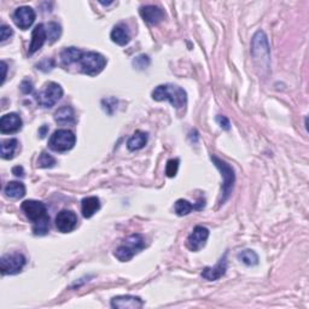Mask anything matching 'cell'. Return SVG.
<instances>
[{"label": "cell", "mask_w": 309, "mask_h": 309, "mask_svg": "<svg viewBox=\"0 0 309 309\" xmlns=\"http://www.w3.org/2000/svg\"><path fill=\"white\" fill-rule=\"evenodd\" d=\"M152 99L157 102L168 101L177 109L185 108L187 103V94L184 88L177 85H160L152 91Z\"/></svg>", "instance_id": "obj_1"}, {"label": "cell", "mask_w": 309, "mask_h": 309, "mask_svg": "<svg viewBox=\"0 0 309 309\" xmlns=\"http://www.w3.org/2000/svg\"><path fill=\"white\" fill-rule=\"evenodd\" d=\"M145 239L139 233H134L123 240V243L115 250L114 255L121 262H128L145 248Z\"/></svg>", "instance_id": "obj_2"}, {"label": "cell", "mask_w": 309, "mask_h": 309, "mask_svg": "<svg viewBox=\"0 0 309 309\" xmlns=\"http://www.w3.org/2000/svg\"><path fill=\"white\" fill-rule=\"evenodd\" d=\"M210 159L213 163L215 164V167L218 168L221 173V177L224 178V184H222V197L220 203L224 204L226 201L228 200L229 196L232 195L233 188H235V183H236V174L233 168L226 162V161L219 159L215 154H211Z\"/></svg>", "instance_id": "obj_3"}, {"label": "cell", "mask_w": 309, "mask_h": 309, "mask_svg": "<svg viewBox=\"0 0 309 309\" xmlns=\"http://www.w3.org/2000/svg\"><path fill=\"white\" fill-rule=\"evenodd\" d=\"M252 54L254 60L259 62V65L268 69L269 60H271V51L269 44L267 35L262 30L256 32L252 41Z\"/></svg>", "instance_id": "obj_4"}, {"label": "cell", "mask_w": 309, "mask_h": 309, "mask_svg": "<svg viewBox=\"0 0 309 309\" xmlns=\"http://www.w3.org/2000/svg\"><path fill=\"white\" fill-rule=\"evenodd\" d=\"M79 64H80L82 73L90 75V76H95V75L101 74L104 70L106 65V58L101 53L88 51V52L82 53L80 61H79Z\"/></svg>", "instance_id": "obj_5"}, {"label": "cell", "mask_w": 309, "mask_h": 309, "mask_svg": "<svg viewBox=\"0 0 309 309\" xmlns=\"http://www.w3.org/2000/svg\"><path fill=\"white\" fill-rule=\"evenodd\" d=\"M76 143V137L69 129H58L51 136L49 146L56 152H65L74 147Z\"/></svg>", "instance_id": "obj_6"}, {"label": "cell", "mask_w": 309, "mask_h": 309, "mask_svg": "<svg viewBox=\"0 0 309 309\" xmlns=\"http://www.w3.org/2000/svg\"><path fill=\"white\" fill-rule=\"evenodd\" d=\"M27 263L26 256L21 253H13L4 255L0 260V271L3 276H13L22 272Z\"/></svg>", "instance_id": "obj_7"}, {"label": "cell", "mask_w": 309, "mask_h": 309, "mask_svg": "<svg viewBox=\"0 0 309 309\" xmlns=\"http://www.w3.org/2000/svg\"><path fill=\"white\" fill-rule=\"evenodd\" d=\"M62 97H63V88L61 87V85L56 82H49L37 95V102L43 108L50 109L54 106L58 101H61Z\"/></svg>", "instance_id": "obj_8"}, {"label": "cell", "mask_w": 309, "mask_h": 309, "mask_svg": "<svg viewBox=\"0 0 309 309\" xmlns=\"http://www.w3.org/2000/svg\"><path fill=\"white\" fill-rule=\"evenodd\" d=\"M21 209H22L23 213H25V215L33 222V224L47 216L46 205L44 204L43 202H39V201H33V200L25 201L22 203V205H21Z\"/></svg>", "instance_id": "obj_9"}, {"label": "cell", "mask_w": 309, "mask_h": 309, "mask_svg": "<svg viewBox=\"0 0 309 309\" xmlns=\"http://www.w3.org/2000/svg\"><path fill=\"white\" fill-rule=\"evenodd\" d=\"M209 238V229L203 226H196L194 231L187 237L186 245L191 252H200L202 248H204L205 243Z\"/></svg>", "instance_id": "obj_10"}, {"label": "cell", "mask_w": 309, "mask_h": 309, "mask_svg": "<svg viewBox=\"0 0 309 309\" xmlns=\"http://www.w3.org/2000/svg\"><path fill=\"white\" fill-rule=\"evenodd\" d=\"M56 227L62 233L74 231L78 226V216L71 210H62L56 216Z\"/></svg>", "instance_id": "obj_11"}, {"label": "cell", "mask_w": 309, "mask_h": 309, "mask_svg": "<svg viewBox=\"0 0 309 309\" xmlns=\"http://www.w3.org/2000/svg\"><path fill=\"white\" fill-rule=\"evenodd\" d=\"M35 11L29 6H21L13 13V22L15 25L18 27L20 29L26 30L28 29L30 26L33 25L34 21H35Z\"/></svg>", "instance_id": "obj_12"}, {"label": "cell", "mask_w": 309, "mask_h": 309, "mask_svg": "<svg viewBox=\"0 0 309 309\" xmlns=\"http://www.w3.org/2000/svg\"><path fill=\"white\" fill-rule=\"evenodd\" d=\"M111 307L118 309H139L144 305V302L138 296H132V295H122V296H116L111 300Z\"/></svg>", "instance_id": "obj_13"}, {"label": "cell", "mask_w": 309, "mask_h": 309, "mask_svg": "<svg viewBox=\"0 0 309 309\" xmlns=\"http://www.w3.org/2000/svg\"><path fill=\"white\" fill-rule=\"evenodd\" d=\"M22 128V119L15 112L6 114L0 120V132L3 134H10V133H16Z\"/></svg>", "instance_id": "obj_14"}, {"label": "cell", "mask_w": 309, "mask_h": 309, "mask_svg": "<svg viewBox=\"0 0 309 309\" xmlns=\"http://www.w3.org/2000/svg\"><path fill=\"white\" fill-rule=\"evenodd\" d=\"M140 16L150 25H159L166 17V12L156 5H145L140 8Z\"/></svg>", "instance_id": "obj_15"}, {"label": "cell", "mask_w": 309, "mask_h": 309, "mask_svg": "<svg viewBox=\"0 0 309 309\" xmlns=\"http://www.w3.org/2000/svg\"><path fill=\"white\" fill-rule=\"evenodd\" d=\"M226 271H227V254H225L221 257V260L219 261L216 266L204 268L203 272H202V277L209 281H214L224 277Z\"/></svg>", "instance_id": "obj_16"}, {"label": "cell", "mask_w": 309, "mask_h": 309, "mask_svg": "<svg viewBox=\"0 0 309 309\" xmlns=\"http://www.w3.org/2000/svg\"><path fill=\"white\" fill-rule=\"evenodd\" d=\"M47 39L45 25H37L35 28L33 29L32 33V40H30V45L28 49V54H34L36 51H39L43 47L44 44Z\"/></svg>", "instance_id": "obj_17"}, {"label": "cell", "mask_w": 309, "mask_h": 309, "mask_svg": "<svg viewBox=\"0 0 309 309\" xmlns=\"http://www.w3.org/2000/svg\"><path fill=\"white\" fill-rule=\"evenodd\" d=\"M54 121L61 126H73L76 122L74 109L70 106H62L54 114Z\"/></svg>", "instance_id": "obj_18"}, {"label": "cell", "mask_w": 309, "mask_h": 309, "mask_svg": "<svg viewBox=\"0 0 309 309\" xmlns=\"http://www.w3.org/2000/svg\"><path fill=\"white\" fill-rule=\"evenodd\" d=\"M101 209V202L98 197L91 196V197H86L81 202V213L85 219H90Z\"/></svg>", "instance_id": "obj_19"}, {"label": "cell", "mask_w": 309, "mask_h": 309, "mask_svg": "<svg viewBox=\"0 0 309 309\" xmlns=\"http://www.w3.org/2000/svg\"><path fill=\"white\" fill-rule=\"evenodd\" d=\"M2 157L4 160H12L20 149V143L17 139H4L2 140Z\"/></svg>", "instance_id": "obj_20"}, {"label": "cell", "mask_w": 309, "mask_h": 309, "mask_svg": "<svg viewBox=\"0 0 309 309\" xmlns=\"http://www.w3.org/2000/svg\"><path fill=\"white\" fill-rule=\"evenodd\" d=\"M110 37H111V40L114 41L115 44H118L120 46H126L130 40L128 29H127L123 25L116 26L115 28L111 30Z\"/></svg>", "instance_id": "obj_21"}, {"label": "cell", "mask_w": 309, "mask_h": 309, "mask_svg": "<svg viewBox=\"0 0 309 309\" xmlns=\"http://www.w3.org/2000/svg\"><path fill=\"white\" fill-rule=\"evenodd\" d=\"M82 53L84 52H82L81 50L76 49V47H67V49H64L61 53L62 63H63V65H65V67L74 63H79Z\"/></svg>", "instance_id": "obj_22"}, {"label": "cell", "mask_w": 309, "mask_h": 309, "mask_svg": "<svg viewBox=\"0 0 309 309\" xmlns=\"http://www.w3.org/2000/svg\"><path fill=\"white\" fill-rule=\"evenodd\" d=\"M6 197L12 198V200H20V198L25 197L26 195V186L18 181H11L6 185L4 188Z\"/></svg>", "instance_id": "obj_23"}, {"label": "cell", "mask_w": 309, "mask_h": 309, "mask_svg": "<svg viewBox=\"0 0 309 309\" xmlns=\"http://www.w3.org/2000/svg\"><path fill=\"white\" fill-rule=\"evenodd\" d=\"M204 208V201H201L200 204H191L190 202L185 200H178L177 203L174 205V210L179 216H185L188 215L194 209H200Z\"/></svg>", "instance_id": "obj_24"}, {"label": "cell", "mask_w": 309, "mask_h": 309, "mask_svg": "<svg viewBox=\"0 0 309 309\" xmlns=\"http://www.w3.org/2000/svg\"><path fill=\"white\" fill-rule=\"evenodd\" d=\"M147 143V134L142 130H137V132L130 137L128 143H127V147L129 151H137L143 149Z\"/></svg>", "instance_id": "obj_25"}, {"label": "cell", "mask_w": 309, "mask_h": 309, "mask_svg": "<svg viewBox=\"0 0 309 309\" xmlns=\"http://www.w3.org/2000/svg\"><path fill=\"white\" fill-rule=\"evenodd\" d=\"M45 29H46V35H47V40H49L50 44L56 43V41L60 39L62 35V28L61 26L56 22H49L45 25Z\"/></svg>", "instance_id": "obj_26"}, {"label": "cell", "mask_w": 309, "mask_h": 309, "mask_svg": "<svg viewBox=\"0 0 309 309\" xmlns=\"http://www.w3.org/2000/svg\"><path fill=\"white\" fill-rule=\"evenodd\" d=\"M238 260L240 262H243L245 266H256L259 263V256L254 250H243L238 254Z\"/></svg>", "instance_id": "obj_27"}, {"label": "cell", "mask_w": 309, "mask_h": 309, "mask_svg": "<svg viewBox=\"0 0 309 309\" xmlns=\"http://www.w3.org/2000/svg\"><path fill=\"white\" fill-rule=\"evenodd\" d=\"M50 218L49 216H45V218L39 220V221L34 222L33 232L35 236H45L50 232Z\"/></svg>", "instance_id": "obj_28"}, {"label": "cell", "mask_w": 309, "mask_h": 309, "mask_svg": "<svg viewBox=\"0 0 309 309\" xmlns=\"http://www.w3.org/2000/svg\"><path fill=\"white\" fill-rule=\"evenodd\" d=\"M54 164H56V160L47 152L41 153L36 162L37 168H52L54 167Z\"/></svg>", "instance_id": "obj_29"}, {"label": "cell", "mask_w": 309, "mask_h": 309, "mask_svg": "<svg viewBox=\"0 0 309 309\" xmlns=\"http://www.w3.org/2000/svg\"><path fill=\"white\" fill-rule=\"evenodd\" d=\"M150 65V58L146 54H139L133 60V67L137 68L138 70L146 69Z\"/></svg>", "instance_id": "obj_30"}, {"label": "cell", "mask_w": 309, "mask_h": 309, "mask_svg": "<svg viewBox=\"0 0 309 309\" xmlns=\"http://www.w3.org/2000/svg\"><path fill=\"white\" fill-rule=\"evenodd\" d=\"M179 163H180V161L178 159L168 161L167 166H166V174L168 178H174L175 175H177L178 169H179Z\"/></svg>", "instance_id": "obj_31"}, {"label": "cell", "mask_w": 309, "mask_h": 309, "mask_svg": "<svg viewBox=\"0 0 309 309\" xmlns=\"http://www.w3.org/2000/svg\"><path fill=\"white\" fill-rule=\"evenodd\" d=\"M36 67H37V69H40V70H43V71H45V73H47V71L53 69L54 62H53V60H49V58H46V60L41 61L40 63L36 65Z\"/></svg>", "instance_id": "obj_32"}, {"label": "cell", "mask_w": 309, "mask_h": 309, "mask_svg": "<svg viewBox=\"0 0 309 309\" xmlns=\"http://www.w3.org/2000/svg\"><path fill=\"white\" fill-rule=\"evenodd\" d=\"M12 34H13L12 29L10 28L9 26L3 25L0 27V41H2V43H4V41L10 39V36H12Z\"/></svg>", "instance_id": "obj_33"}, {"label": "cell", "mask_w": 309, "mask_h": 309, "mask_svg": "<svg viewBox=\"0 0 309 309\" xmlns=\"http://www.w3.org/2000/svg\"><path fill=\"white\" fill-rule=\"evenodd\" d=\"M216 122H218V125L221 127L222 129H225V130L231 129V123H229V120L224 115L216 116Z\"/></svg>", "instance_id": "obj_34"}, {"label": "cell", "mask_w": 309, "mask_h": 309, "mask_svg": "<svg viewBox=\"0 0 309 309\" xmlns=\"http://www.w3.org/2000/svg\"><path fill=\"white\" fill-rule=\"evenodd\" d=\"M21 91L23 92L25 94H29L33 92V84L32 81L29 80H25L21 84Z\"/></svg>", "instance_id": "obj_35"}, {"label": "cell", "mask_w": 309, "mask_h": 309, "mask_svg": "<svg viewBox=\"0 0 309 309\" xmlns=\"http://www.w3.org/2000/svg\"><path fill=\"white\" fill-rule=\"evenodd\" d=\"M12 173L15 174L16 177H25V169H23V167H21V166L13 167Z\"/></svg>", "instance_id": "obj_36"}, {"label": "cell", "mask_w": 309, "mask_h": 309, "mask_svg": "<svg viewBox=\"0 0 309 309\" xmlns=\"http://www.w3.org/2000/svg\"><path fill=\"white\" fill-rule=\"evenodd\" d=\"M2 68H3V80H2V84H4L5 79H6V71H8V65H6V63H5L4 61L2 62Z\"/></svg>", "instance_id": "obj_37"}, {"label": "cell", "mask_w": 309, "mask_h": 309, "mask_svg": "<svg viewBox=\"0 0 309 309\" xmlns=\"http://www.w3.org/2000/svg\"><path fill=\"white\" fill-rule=\"evenodd\" d=\"M47 130H49V127H47V126L44 125L43 127H41V128L39 129V136H40V138H45Z\"/></svg>", "instance_id": "obj_38"}]
</instances>
